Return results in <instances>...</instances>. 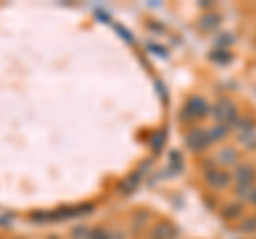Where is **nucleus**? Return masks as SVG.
Here are the masks:
<instances>
[{
  "label": "nucleus",
  "instance_id": "1",
  "mask_svg": "<svg viewBox=\"0 0 256 239\" xmlns=\"http://www.w3.org/2000/svg\"><path fill=\"white\" fill-rule=\"evenodd\" d=\"M214 118H216V122H218L220 126H226V128L239 122L237 107L233 105V102H228V100H220L218 105L214 107Z\"/></svg>",
  "mask_w": 256,
  "mask_h": 239
},
{
  "label": "nucleus",
  "instance_id": "2",
  "mask_svg": "<svg viewBox=\"0 0 256 239\" xmlns=\"http://www.w3.org/2000/svg\"><path fill=\"white\" fill-rule=\"evenodd\" d=\"M207 111H210V107H207V102L201 98V96H192L186 105H184V111H182V118L188 120V122H194V120L203 118Z\"/></svg>",
  "mask_w": 256,
  "mask_h": 239
},
{
  "label": "nucleus",
  "instance_id": "3",
  "mask_svg": "<svg viewBox=\"0 0 256 239\" xmlns=\"http://www.w3.org/2000/svg\"><path fill=\"white\" fill-rule=\"evenodd\" d=\"M186 141H188V148L192 150V152H203V150L212 143L210 137H207V130H203V128H192L188 132Z\"/></svg>",
  "mask_w": 256,
  "mask_h": 239
},
{
  "label": "nucleus",
  "instance_id": "4",
  "mask_svg": "<svg viewBox=\"0 0 256 239\" xmlns=\"http://www.w3.org/2000/svg\"><path fill=\"white\" fill-rule=\"evenodd\" d=\"M207 184L214 186V188H226L230 184V175L226 171H220V169H210L205 175Z\"/></svg>",
  "mask_w": 256,
  "mask_h": 239
},
{
  "label": "nucleus",
  "instance_id": "5",
  "mask_svg": "<svg viewBox=\"0 0 256 239\" xmlns=\"http://www.w3.org/2000/svg\"><path fill=\"white\" fill-rule=\"evenodd\" d=\"M175 237H178V230L169 222H160V224L152 228V239H175Z\"/></svg>",
  "mask_w": 256,
  "mask_h": 239
},
{
  "label": "nucleus",
  "instance_id": "6",
  "mask_svg": "<svg viewBox=\"0 0 256 239\" xmlns=\"http://www.w3.org/2000/svg\"><path fill=\"white\" fill-rule=\"evenodd\" d=\"M226 132H228V128H226V126H220V124H216L214 128H210V130H207V137H210V141H220V139H224V137H226Z\"/></svg>",
  "mask_w": 256,
  "mask_h": 239
},
{
  "label": "nucleus",
  "instance_id": "7",
  "mask_svg": "<svg viewBox=\"0 0 256 239\" xmlns=\"http://www.w3.org/2000/svg\"><path fill=\"white\" fill-rule=\"evenodd\" d=\"M220 162L222 164H233L235 162V152L233 150H222L220 152Z\"/></svg>",
  "mask_w": 256,
  "mask_h": 239
},
{
  "label": "nucleus",
  "instance_id": "8",
  "mask_svg": "<svg viewBox=\"0 0 256 239\" xmlns=\"http://www.w3.org/2000/svg\"><path fill=\"white\" fill-rule=\"evenodd\" d=\"M212 60H214V62H220V64H224V62H230V54H228V52H224V50H218V52H214Z\"/></svg>",
  "mask_w": 256,
  "mask_h": 239
},
{
  "label": "nucleus",
  "instance_id": "9",
  "mask_svg": "<svg viewBox=\"0 0 256 239\" xmlns=\"http://www.w3.org/2000/svg\"><path fill=\"white\" fill-rule=\"evenodd\" d=\"M137 182H139V175H132V178H130V180H126V182H124V184L120 186V188H122L124 192H132L134 186H137Z\"/></svg>",
  "mask_w": 256,
  "mask_h": 239
},
{
  "label": "nucleus",
  "instance_id": "10",
  "mask_svg": "<svg viewBox=\"0 0 256 239\" xmlns=\"http://www.w3.org/2000/svg\"><path fill=\"white\" fill-rule=\"evenodd\" d=\"M90 239H111V233L105 228H94L90 230Z\"/></svg>",
  "mask_w": 256,
  "mask_h": 239
},
{
  "label": "nucleus",
  "instance_id": "11",
  "mask_svg": "<svg viewBox=\"0 0 256 239\" xmlns=\"http://www.w3.org/2000/svg\"><path fill=\"white\" fill-rule=\"evenodd\" d=\"M239 212H242V210H239V205H228V210H224V218H237L239 216Z\"/></svg>",
  "mask_w": 256,
  "mask_h": 239
},
{
  "label": "nucleus",
  "instance_id": "12",
  "mask_svg": "<svg viewBox=\"0 0 256 239\" xmlns=\"http://www.w3.org/2000/svg\"><path fill=\"white\" fill-rule=\"evenodd\" d=\"M162 143H164V134H162V132L154 134V141H152V148H154V152H160V148H162Z\"/></svg>",
  "mask_w": 256,
  "mask_h": 239
},
{
  "label": "nucleus",
  "instance_id": "13",
  "mask_svg": "<svg viewBox=\"0 0 256 239\" xmlns=\"http://www.w3.org/2000/svg\"><path fill=\"white\" fill-rule=\"evenodd\" d=\"M242 228L246 230V233H252V230H256V218H248Z\"/></svg>",
  "mask_w": 256,
  "mask_h": 239
},
{
  "label": "nucleus",
  "instance_id": "14",
  "mask_svg": "<svg viewBox=\"0 0 256 239\" xmlns=\"http://www.w3.org/2000/svg\"><path fill=\"white\" fill-rule=\"evenodd\" d=\"M73 237L75 239H86V237H90V230H88V228H75L73 230Z\"/></svg>",
  "mask_w": 256,
  "mask_h": 239
},
{
  "label": "nucleus",
  "instance_id": "15",
  "mask_svg": "<svg viewBox=\"0 0 256 239\" xmlns=\"http://www.w3.org/2000/svg\"><path fill=\"white\" fill-rule=\"evenodd\" d=\"M248 201H252V203H256V188L252 190V194H250V198H248Z\"/></svg>",
  "mask_w": 256,
  "mask_h": 239
},
{
  "label": "nucleus",
  "instance_id": "16",
  "mask_svg": "<svg viewBox=\"0 0 256 239\" xmlns=\"http://www.w3.org/2000/svg\"><path fill=\"white\" fill-rule=\"evenodd\" d=\"M50 239H60V237H50Z\"/></svg>",
  "mask_w": 256,
  "mask_h": 239
}]
</instances>
